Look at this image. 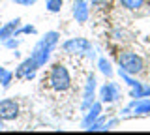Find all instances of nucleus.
Returning <instances> with one entry per match:
<instances>
[{
	"label": "nucleus",
	"instance_id": "19",
	"mask_svg": "<svg viewBox=\"0 0 150 135\" xmlns=\"http://www.w3.org/2000/svg\"><path fill=\"white\" fill-rule=\"evenodd\" d=\"M2 129H4V120L0 118V131H2Z\"/></svg>",
	"mask_w": 150,
	"mask_h": 135
},
{
	"label": "nucleus",
	"instance_id": "18",
	"mask_svg": "<svg viewBox=\"0 0 150 135\" xmlns=\"http://www.w3.org/2000/svg\"><path fill=\"white\" fill-rule=\"evenodd\" d=\"M13 2L19 4V6H34L38 0H13Z\"/></svg>",
	"mask_w": 150,
	"mask_h": 135
},
{
	"label": "nucleus",
	"instance_id": "1",
	"mask_svg": "<svg viewBox=\"0 0 150 135\" xmlns=\"http://www.w3.org/2000/svg\"><path fill=\"white\" fill-rule=\"evenodd\" d=\"M58 38H60L58 32L51 30V32H47L43 38H41V40L34 45V49H32V54H30V57L38 62V66H40V68L45 66V64L49 62L51 53H53V49L56 47V43H58Z\"/></svg>",
	"mask_w": 150,
	"mask_h": 135
},
{
	"label": "nucleus",
	"instance_id": "7",
	"mask_svg": "<svg viewBox=\"0 0 150 135\" xmlns=\"http://www.w3.org/2000/svg\"><path fill=\"white\" fill-rule=\"evenodd\" d=\"M122 96L120 88L116 83H105L101 88H100V101L101 103H115V101H118Z\"/></svg>",
	"mask_w": 150,
	"mask_h": 135
},
{
	"label": "nucleus",
	"instance_id": "13",
	"mask_svg": "<svg viewBox=\"0 0 150 135\" xmlns=\"http://www.w3.org/2000/svg\"><path fill=\"white\" fill-rule=\"evenodd\" d=\"M144 2L146 0H120V6L129 11H135V10H141L144 6Z\"/></svg>",
	"mask_w": 150,
	"mask_h": 135
},
{
	"label": "nucleus",
	"instance_id": "9",
	"mask_svg": "<svg viewBox=\"0 0 150 135\" xmlns=\"http://www.w3.org/2000/svg\"><path fill=\"white\" fill-rule=\"evenodd\" d=\"M73 17H75L77 23H86L88 21L90 11H88L86 0H75V2H73Z\"/></svg>",
	"mask_w": 150,
	"mask_h": 135
},
{
	"label": "nucleus",
	"instance_id": "16",
	"mask_svg": "<svg viewBox=\"0 0 150 135\" xmlns=\"http://www.w3.org/2000/svg\"><path fill=\"white\" fill-rule=\"evenodd\" d=\"M19 43H21V40H19L17 36H13V38H8V40L2 41V45H4L6 49H13V51L19 47Z\"/></svg>",
	"mask_w": 150,
	"mask_h": 135
},
{
	"label": "nucleus",
	"instance_id": "3",
	"mask_svg": "<svg viewBox=\"0 0 150 135\" xmlns=\"http://www.w3.org/2000/svg\"><path fill=\"white\" fill-rule=\"evenodd\" d=\"M116 60H118V66H120L122 71L129 73V75H137V73H141L144 69L143 58H141L139 54L131 53V51H124V53H120L118 57H116Z\"/></svg>",
	"mask_w": 150,
	"mask_h": 135
},
{
	"label": "nucleus",
	"instance_id": "2",
	"mask_svg": "<svg viewBox=\"0 0 150 135\" xmlns=\"http://www.w3.org/2000/svg\"><path fill=\"white\" fill-rule=\"evenodd\" d=\"M49 85L56 92H68L71 88V75L64 64H54L49 71Z\"/></svg>",
	"mask_w": 150,
	"mask_h": 135
},
{
	"label": "nucleus",
	"instance_id": "20",
	"mask_svg": "<svg viewBox=\"0 0 150 135\" xmlns=\"http://www.w3.org/2000/svg\"><path fill=\"white\" fill-rule=\"evenodd\" d=\"M0 26H2V25H0Z\"/></svg>",
	"mask_w": 150,
	"mask_h": 135
},
{
	"label": "nucleus",
	"instance_id": "5",
	"mask_svg": "<svg viewBox=\"0 0 150 135\" xmlns=\"http://www.w3.org/2000/svg\"><path fill=\"white\" fill-rule=\"evenodd\" d=\"M21 109H19V103L11 98H4L0 100V118L4 122H13V120L19 116Z\"/></svg>",
	"mask_w": 150,
	"mask_h": 135
},
{
	"label": "nucleus",
	"instance_id": "8",
	"mask_svg": "<svg viewBox=\"0 0 150 135\" xmlns=\"http://www.w3.org/2000/svg\"><path fill=\"white\" fill-rule=\"evenodd\" d=\"M96 77L92 75H88L86 79V86H84V92H83V103H81V109L83 111H88V107H90L94 103V100H96Z\"/></svg>",
	"mask_w": 150,
	"mask_h": 135
},
{
	"label": "nucleus",
	"instance_id": "17",
	"mask_svg": "<svg viewBox=\"0 0 150 135\" xmlns=\"http://www.w3.org/2000/svg\"><path fill=\"white\" fill-rule=\"evenodd\" d=\"M21 34H36V26H32V25H26V26H19V30H17V36H21Z\"/></svg>",
	"mask_w": 150,
	"mask_h": 135
},
{
	"label": "nucleus",
	"instance_id": "12",
	"mask_svg": "<svg viewBox=\"0 0 150 135\" xmlns=\"http://www.w3.org/2000/svg\"><path fill=\"white\" fill-rule=\"evenodd\" d=\"M13 77H15L13 71H9V69H6V68H0V86L2 88H8L9 83L13 81Z\"/></svg>",
	"mask_w": 150,
	"mask_h": 135
},
{
	"label": "nucleus",
	"instance_id": "14",
	"mask_svg": "<svg viewBox=\"0 0 150 135\" xmlns=\"http://www.w3.org/2000/svg\"><path fill=\"white\" fill-rule=\"evenodd\" d=\"M98 68H100V71L103 73V75H107V77H111L112 75V68H111V62L107 58H100L98 60Z\"/></svg>",
	"mask_w": 150,
	"mask_h": 135
},
{
	"label": "nucleus",
	"instance_id": "4",
	"mask_svg": "<svg viewBox=\"0 0 150 135\" xmlns=\"http://www.w3.org/2000/svg\"><path fill=\"white\" fill-rule=\"evenodd\" d=\"M64 53L73 54V57H81V54H88L92 57V45L86 38H71V40H66L62 43Z\"/></svg>",
	"mask_w": 150,
	"mask_h": 135
},
{
	"label": "nucleus",
	"instance_id": "11",
	"mask_svg": "<svg viewBox=\"0 0 150 135\" xmlns=\"http://www.w3.org/2000/svg\"><path fill=\"white\" fill-rule=\"evenodd\" d=\"M100 113H101V101H94V103L88 107V113L84 115V120H83V128L86 129L92 122H96L100 118Z\"/></svg>",
	"mask_w": 150,
	"mask_h": 135
},
{
	"label": "nucleus",
	"instance_id": "15",
	"mask_svg": "<svg viewBox=\"0 0 150 135\" xmlns=\"http://www.w3.org/2000/svg\"><path fill=\"white\" fill-rule=\"evenodd\" d=\"M62 6H64V0H47L45 2L47 11H51V13H60Z\"/></svg>",
	"mask_w": 150,
	"mask_h": 135
},
{
	"label": "nucleus",
	"instance_id": "6",
	"mask_svg": "<svg viewBox=\"0 0 150 135\" xmlns=\"http://www.w3.org/2000/svg\"><path fill=\"white\" fill-rule=\"evenodd\" d=\"M40 69V66H38V62L32 57L25 58L21 64L17 66L15 69V77L17 79H26V81H32V79L36 77V71Z\"/></svg>",
	"mask_w": 150,
	"mask_h": 135
},
{
	"label": "nucleus",
	"instance_id": "10",
	"mask_svg": "<svg viewBox=\"0 0 150 135\" xmlns=\"http://www.w3.org/2000/svg\"><path fill=\"white\" fill-rule=\"evenodd\" d=\"M19 26H21V19H19V17H15L13 21L6 23V25H2V26H0V41H4V40H8V38H13V36H17Z\"/></svg>",
	"mask_w": 150,
	"mask_h": 135
}]
</instances>
